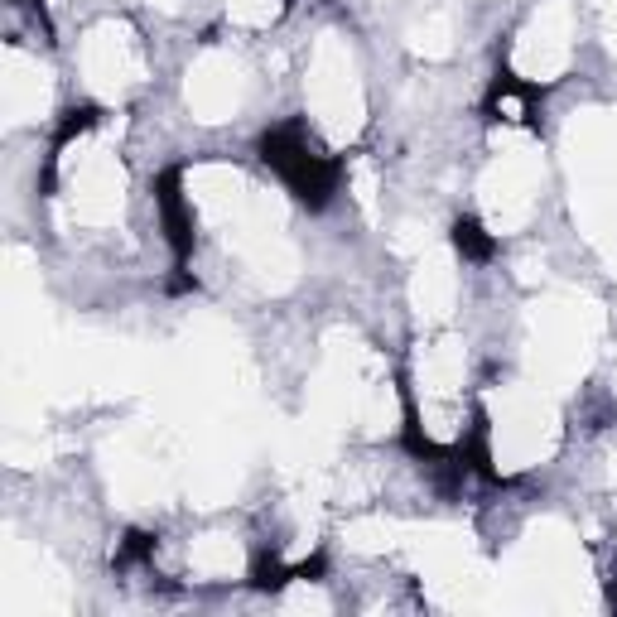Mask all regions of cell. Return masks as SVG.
<instances>
[{
  "label": "cell",
  "instance_id": "6da1fadb",
  "mask_svg": "<svg viewBox=\"0 0 617 617\" xmlns=\"http://www.w3.org/2000/svg\"><path fill=\"white\" fill-rule=\"evenodd\" d=\"M454 246L468 256V261H487L492 251H497V242L487 237L483 227L473 222V217H458V227H454Z\"/></svg>",
  "mask_w": 617,
  "mask_h": 617
},
{
  "label": "cell",
  "instance_id": "7a4b0ae2",
  "mask_svg": "<svg viewBox=\"0 0 617 617\" xmlns=\"http://www.w3.org/2000/svg\"><path fill=\"white\" fill-rule=\"evenodd\" d=\"M492 111L502 116V121H531L536 111L526 102V92L516 87V82H497V92H492Z\"/></svg>",
  "mask_w": 617,
  "mask_h": 617
}]
</instances>
